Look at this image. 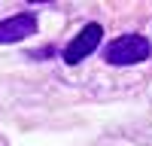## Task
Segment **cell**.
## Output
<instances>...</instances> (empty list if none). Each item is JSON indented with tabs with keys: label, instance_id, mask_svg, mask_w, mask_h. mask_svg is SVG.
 Instances as JSON below:
<instances>
[{
	"label": "cell",
	"instance_id": "1",
	"mask_svg": "<svg viewBox=\"0 0 152 146\" xmlns=\"http://www.w3.org/2000/svg\"><path fill=\"white\" fill-rule=\"evenodd\" d=\"M152 55V43L140 34H125L116 36L107 49H104V61L113 67H131V64H140Z\"/></svg>",
	"mask_w": 152,
	"mask_h": 146
},
{
	"label": "cell",
	"instance_id": "2",
	"mask_svg": "<svg viewBox=\"0 0 152 146\" xmlns=\"http://www.w3.org/2000/svg\"><path fill=\"white\" fill-rule=\"evenodd\" d=\"M100 40H104V28H100L97 21L85 24V28L73 36V40L64 46V52H61V58H64V64H79L82 58H88L94 52V49L100 46Z\"/></svg>",
	"mask_w": 152,
	"mask_h": 146
},
{
	"label": "cell",
	"instance_id": "3",
	"mask_svg": "<svg viewBox=\"0 0 152 146\" xmlns=\"http://www.w3.org/2000/svg\"><path fill=\"white\" fill-rule=\"evenodd\" d=\"M31 34H37V15L34 12H18L0 21V43H21Z\"/></svg>",
	"mask_w": 152,
	"mask_h": 146
}]
</instances>
